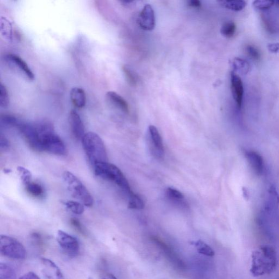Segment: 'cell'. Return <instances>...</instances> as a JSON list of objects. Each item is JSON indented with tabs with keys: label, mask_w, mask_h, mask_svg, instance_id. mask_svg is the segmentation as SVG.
<instances>
[{
	"label": "cell",
	"mask_w": 279,
	"mask_h": 279,
	"mask_svg": "<svg viewBox=\"0 0 279 279\" xmlns=\"http://www.w3.org/2000/svg\"><path fill=\"white\" fill-rule=\"evenodd\" d=\"M267 48L272 53H278L279 43H270L267 45Z\"/></svg>",
	"instance_id": "obj_36"
},
{
	"label": "cell",
	"mask_w": 279,
	"mask_h": 279,
	"mask_svg": "<svg viewBox=\"0 0 279 279\" xmlns=\"http://www.w3.org/2000/svg\"><path fill=\"white\" fill-rule=\"evenodd\" d=\"M57 240L64 253L70 257H75L79 253V243L76 237L65 233L62 230L58 231Z\"/></svg>",
	"instance_id": "obj_8"
},
{
	"label": "cell",
	"mask_w": 279,
	"mask_h": 279,
	"mask_svg": "<svg viewBox=\"0 0 279 279\" xmlns=\"http://www.w3.org/2000/svg\"><path fill=\"white\" fill-rule=\"evenodd\" d=\"M17 171L25 186L31 182L32 175L29 170L23 166H18Z\"/></svg>",
	"instance_id": "obj_30"
},
{
	"label": "cell",
	"mask_w": 279,
	"mask_h": 279,
	"mask_svg": "<svg viewBox=\"0 0 279 279\" xmlns=\"http://www.w3.org/2000/svg\"><path fill=\"white\" fill-rule=\"evenodd\" d=\"M63 179L68 190L74 198L79 200L86 207H92L94 200L84 184L72 173L65 172Z\"/></svg>",
	"instance_id": "obj_5"
},
{
	"label": "cell",
	"mask_w": 279,
	"mask_h": 279,
	"mask_svg": "<svg viewBox=\"0 0 279 279\" xmlns=\"http://www.w3.org/2000/svg\"><path fill=\"white\" fill-rule=\"evenodd\" d=\"M69 120L74 137L78 140H82L85 135V127L79 114L76 110H72Z\"/></svg>",
	"instance_id": "obj_12"
},
{
	"label": "cell",
	"mask_w": 279,
	"mask_h": 279,
	"mask_svg": "<svg viewBox=\"0 0 279 279\" xmlns=\"http://www.w3.org/2000/svg\"><path fill=\"white\" fill-rule=\"evenodd\" d=\"M188 6L193 9H200L201 8V3L199 0H190L188 2Z\"/></svg>",
	"instance_id": "obj_37"
},
{
	"label": "cell",
	"mask_w": 279,
	"mask_h": 279,
	"mask_svg": "<svg viewBox=\"0 0 279 279\" xmlns=\"http://www.w3.org/2000/svg\"><path fill=\"white\" fill-rule=\"evenodd\" d=\"M231 65H232L234 72H237L242 75L248 74L251 70L250 64L246 60L242 58H236L234 59Z\"/></svg>",
	"instance_id": "obj_19"
},
{
	"label": "cell",
	"mask_w": 279,
	"mask_h": 279,
	"mask_svg": "<svg viewBox=\"0 0 279 279\" xmlns=\"http://www.w3.org/2000/svg\"><path fill=\"white\" fill-rule=\"evenodd\" d=\"M148 139L149 146L152 153L156 158L162 159L164 158L165 152L162 140L158 129L154 126L148 127Z\"/></svg>",
	"instance_id": "obj_9"
},
{
	"label": "cell",
	"mask_w": 279,
	"mask_h": 279,
	"mask_svg": "<svg viewBox=\"0 0 279 279\" xmlns=\"http://www.w3.org/2000/svg\"><path fill=\"white\" fill-rule=\"evenodd\" d=\"M145 207L144 201L141 197L134 193L129 196L128 207L134 209H142Z\"/></svg>",
	"instance_id": "obj_27"
},
{
	"label": "cell",
	"mask_w": 279,
	"mask_h": 279,
	"mask_svg": "<svg viewBox=\"0 0 279 279\" xmlns=\"http://www.w3.org/2000/svg\"><path fill=\"white\" fill-rule=\"evenodd\" d=\"M81 141L88 159L93 167L99 163L108 162L104 143L98 134L93 132L86 133Z\"/></svg>",
	"instance_id": "obj_3"
},
{
	"label": "cell",
	"mask_w": 279,
	"mask_h": 279,
	"mask_svg": "<svg viewBox=\"0 0 279 279\" xmlns=\"http://www.w3.org/2000/svg\"><path fill=\"white\" fill-rule=\"evenodd\" d=\"M0 251L3 255L15 260H23L26 252L23 245L15 238L6 236H0Z\"/></svg>",
	"instance_id": "obj_6"
},
{
	"label": "cell",
	"mask_w": 279,
	"mask_h": 279,
	"mask_svg": "<svg viewBox=\"0 0 279 279\" xmlns=\"http://www.w3.org/2000/svg\"><path fill=\"white\" fill-rule=\"evenodd\" d=\"M71 224L78 233L83 235H86V231L79 220L76 218H72L71 219Z\"/></svg>",
	"instance_id": "obj_34"
},
{
	"label": "cell",
	"mask_w": 279,
	"mask_h": 279,
	"mask_svg": "<svg viewBox=\"0 0 279 279\" xmlns=\"http://www.w3.org/2000/svg\"><path fill=\"white\" fill-rule=\"evenodd\" d=\"M0 279H17L16 271L9 265L0 263Z\"/></svg>",
	"instance_id": "obj_23"
},
{
	"label": "cell",
	"mask_w": 279,
	"mask_h": 279,
	"mask_svg": "<svg viewBox=\"0 0 279 279\" xmlns=\"http://www.w3.org/2000/svg\"><path fill=\"white\" fill-rule=\"evenodd\" d=\"M7 67L19 76L28 81L35 79V75L25 61L16 54L9 53L3 58Z\"/></svg>",
	"instance_id": "obj_7"
},
{
	"label": "cell",
	"mask_w": 279,
	"mask_h": 279,
	"mask_svg": "<svg viewBox=\"0 0 279 279\" xmlns=\"http://www.w3.org/2000/svg\"><path fill=\"white\" fill-rule=\"evenodd\" d=\"M246 52L250 58L255 61H259L261 55L259 50L254 45H248L246 47Z\"/></svg>",
	"instance_id": "obj_33"
},
{
	"label": "cell",
	"mask_w": 279,
	"mask_h": 279,
	"mask_svg": "<svg viewBox=\"0 0 279 279\" xmlns=\"http://www.w3.org/2000/svg\"><path fill=\"white\" fill-rule=\"evenodd\" d=\"M20 122V121L13 115H4L1 117L2 124L7 126L17 127Z\"/></svg>",
	"instance_id": "obj_31"
},
{
	"label": "cell",
	"mask_w": 279,
	"mask_h": 279,
	"mask_svg": "<svg viewBox=\"0 0 279 279\" xmlns=\"http://www.w3.org/2000/svg\"><path fill=\"white\" fill-rule=\"evenodd\" d=\"M1 23V33L2 36L7 40H12L13 38V28L12 25L9 20L5 17H2L0 20Z\"/></svg>",
	"instance_id": "obj_22"
},
{
	"label": "cell",
	"mask_w": 279,
	"mask_h": 279,
	"mask_svg": "<svg viewBox=\"0 0 279 279\" xmlns=\"http://www.w3.org/2000/svg\"><path fill=\"white\" fill-rule=\"evenodd\" d=\"M93 168L94 173L97 176L104 180L114 182L123 190L129 196L133 193L125 176L117 166L105 162L99 163Z\"/></svg>",
	"instance_id": "obj_4"
},
{
	"label": "cell",
	"mask_w": 279,
	"mask_h": 279,
	"mask_svg": "<svg viewBox=\"0 0 279 279\" xmlns=\"http://www.w3.org/2000/svg\"><path fill=\"white\" fill-rule=\"evenodd\" d=\"M245 156L251 168L257 175H261L263 172L264 162L261 155L254 151L245 152Z\"/></svg>",
	"instance_id": "obj_15"
},
{
	"label": "cell",
	"mask_w": 279,
	"mask_h": 279,
	"mask_svg": "<svg viewBox=\"0 0 279 279\" xmlns=\"http://www.w3.org/2000/svg\"><path fill=\"white\" fill-rule=\"evenodd\" d=\"M236 31V25L233 22H228L224 23L220 29L221 35L226 38H232Z\"/></svg>",
	"instance_id": "obj_26"
},
{
	"label": "cell",
	"mask_w": 279,
	"mask_h": 279,
	"mask_svg": "<svg viewBox=\"0 0 279 279\" xmlns=\"http://www.w3.org/2000/svg\"><path fill=\"white\" fill-rule=\"evenodd\" d=\"M219 3L223 8L235 12L242 11L247 6V2L242 1V0H239V1H236V0H233V1H221L219 2Z\"/></svg>",
	"instance_id": "obj_20"
},
{
	"label": "cell",
	"mask_w": 279,
	"mask_h": 279,
	"mask_svg": "<svg viewBox=\"0 0 279 279\" xmlns=\"http://www.w3.org/2000/svg\"><path fill=\"white\" fill-rule=\"evenodd\" d=\"M35 125L39 134L40 151L58 155L66 154L67 149L64 141L54 132L49 122H38Z\"/></svg>",
	"instance_id": "obj_2"
},
{
	"label": "cell",
	"mask_w": 279,
	"mask_h": 279,
	"mask_svg": "<svg viewBox=\"0 0 279 279\" xmlns=\"http://www.w3.org/2000/svg\"><path fill=\"white\" fill-rule=\"evenodd\" d=\"M151 240L156 244L159 248L164 252V254L169 258V260L176 264V266L183 268L185 267V263L180 259L179 257L175 253L174 251L159 238L152 237Z\"/></svg>",
	"instance_id": "obj_14"
},
{
	"label": "cell",
	"mask_w": 279,
	"mask_h": 279,
	"mask_svg": "<svg viewBox=\"0 0 279 279\" xmlns=\"http://www.w3.org/2000/svg\"><path fill=\"white\" fill-rule=\"evenodd\" d=\"M275 4L274 1H268V0H256L253 5L255 8L260 10H268L271 8Z\"/></svg>",
	"instance_id": "obj_32"
},
{
	"label": "cell",
	"mask_w": 279,
	"mask_h": 279,
	"mask_svg": "<svg viewBox=\"0 0 279 279\" xmlns=\"http://www.w3.org/2000/svg\"><path fill=\"white\" fill-rule=\"evenodd\" d=\"M70 98L72 104L78 108H83L86 104V95L83 88L74 87L70 92Z\"/></svg>",
	"instance_id": "obj_18"
},
{
	"label": "cell",
	"mask_w": 279,
	"mask_h": 279,
	"mask_svg": "<svg viewBox=\"0 0 279 279\" xmlns=\"http://www.w3.org/2000/svg\"><path fill=\"white\" fill-rule=\"evenodd\" d=\"M140 28L145 31H152L155 26V16L152 7L146 5L140 12L138 18Z\"/></svg>",
	"instance_id": "obj_10"
},
{
	"label": "cell",
	"mask_w": 279,
	"mask_h": 279,
	"mask_svg": "<svg viewBox=\"0 0 279 279\" xmlns=\"http://www.w3.org/2000/svg\"><path fill=\"white\" fill-rule=\"evenodd\" d=\"M10 104V95L6 87L3 83L0 85V106L2 108L8 107Z\"/></svg>",
	"instance_id": "obj_28"
},
{
	"label": "cell",
	"mask_w": 279,
	"mask_h": 279,
	"mask_svg": "<svg viewBox=\"0 0 279 279\" xmlns=\"http://www.w3.org/2000/svg\"><path fill=\"white\" fill-rule=\"evenodd\" d=\"M25 188L27 192L33 197L41 198L44 196V189L37 183L31 182L25 185Z\"/></svg>",
	"instance_id": "obj_21"
},
{
	"label": "cell",
	"mask_w": 279,
	"mask_h": 279,
	"mask_svg": "<svg viewBox=\"0 0 279 279\" xmlns=\"http://www.w3.org/2000/svg\"><path fill=\"white\" fill-rule=\"evenodd\" d=\"M106 100L112 105L126 113L129 112L127 101L120 94L114 91H108L106 94Z\"/></svg>",
	"instance_id": "obj_17"
},
{
	"label": "cell",
	"mask_w": 279,
	"mask_h": 279,
	"mask_svg": "<svg viewBox=\"0 0 279 279\" xmlns=\"http://www.w3.org/2000/svg\"><path fill=\"white\" fill-rule=\"evenodd\" d=\"M20 279H40L38 276L34 273L33 272H29L28 273L26 274Z\"/></svg>",
	"instance_id": "obj_38"
},
{
	"label": "cell",
	"mask_w": 279,
	"mask_h": 279,
	"mask_svg": "<svg viewBox=\"0 0 279 279\" xmlns=\"http://www.w3.org/2000/svg\"><path fill=\"white\" fill-rule=\"evenodd\" d=\"M277 264V256L275 249L264 245L251 254L250 273L255 277L269 275L275 270Z\"/></svg>",
	"instance_id": "obj_1"
},
{
	"label": "cell",
	"mask_w": 279,
	"mask_h": 279,
	"mask_svg": "<svg viewBox=\"0 0 279 279\" xmlns=\"http://www.w3.org/2000/svg\"><path fill=\"white\" fill-rule=\"evenodd\" d=\"M165 194L169 201L176 206L185 209L188 207L185 196L178 190L169 187L167 188Z\"/></svg>",
	"instance_id": "obj_16"
},
{
	"label": "cell",
	"mask_w": 279,
	"mask_h": 279,
	"mask_svg": "<svg viewBox=\"0 0 279 279\" xmlns=\"http://www.w3.org/2000/svg\"><path fill=\"white\" fill-rule=\"evenodd\" d=\"M194 246L197 251L202 255L209 257H213L215 255L213 250L208 245L201 240L194 242Z\"/></svg>",
	"instance_id": "obj_25"
},
{
	"label": "cell",
	"mask_w": 279,
	"mask_h": 279,
	"mask_svg": "<svg viewBox=\"0 0 279 279\" xmlns=\"http://www.w3.org/2000/svg\"><path fill=\"white\" fill-rule=\"evenodd\" d=\"M101 279H117V278L111 273H106L102 275Z\"/></svg>",
	"instance_id": "obj_39"
},
{
	"label": "cell",
	"mask_w": 279,
	"mask_h": 279,
	"mask_svg": "<svg viewBox=\"0 0 279 279\" xmlns=\"http://www.w3.org/2000/svg\"><path fill=\"white\" fill-rule=\"evenodd\" d=\"M10 144L8 139L6 138L5 136L1 135V139H0V146L3 149H8L10 147Z\"/></svg>",
	"instance_id": "obj_35"
},
{
	"label": "cell",
	"mask_w": 279,
	"mask_h": 279,
	"mask_svg": "<svg viewBox=\"0 0 279 279\" xmlns=\"http://www.w3.org/2000/svg\"><path fill=\"white\" fill-rule=\"evenodd\" d=\"M41 262L43 274L46 279H65L62 271L52 261L42 258Z\"/></svg>",
	"instance_id": "obj_13"
},
{
	"label": "cell",
	"mask_w": 279,
	"mask_h": 279,
	"mask_svg": "<svg viewBox=\"0 0 279 279\" xmlns=\"http://www.w3.org/2000/svg\"><path fill=\"white\" fill-rule=\"evenodd\" d=\"M65 205L72 213L77 215L82 214L85 210L83 204L77 201H67L65 203Z\"/></svg>",
	"instance_id": "obj_29"
},
{
	"label": "cell",
	"mask_w": 279,
	"mask_h": 279,
	"mask_svg": "<svg viewBox=\"0 0 279 279\" xmlns=\"http://www.w3.org/2000/svg\"><path fill=\"white\" fill-rule=\"evenodd\" d=\"M122 71H123L126 81L129 85L132 86L137 85L139 79L137 74L126 65L122 67Z\"/></svg>",
	"instance_id": "obj_24"
},
{
	"label": "cell",
	"mask_w": 279,
	"mask_h": 279,
	"mask_svg": "<svg viewBox=\"0 0 279 279\" xmlns=\"http://www.w3.org/2000/svg\"><path fill=\"white\" fill-rule=\"evenodd\" d=\"M275 3H276V5L279 7V1H277V2H275Z\"/></svg>",
	"instance_id": "obj_40"
},
{
	"label": "cell",
	"mask_w": 279,
	"mask_h": 279,
	"mask_svg": "<svg viewBox=\"0 0 279 279\" xmlns=\"http://www.w3.org/2000/svg\"><path fill=\"white\" fill-rule=\"evenodd\" d=\"M231 89L237 106L241 109L244 96V86L241 78L234 71L231 72Z\"/></svg>",
	"instance_id": "obj_11"
}]
</instances>
